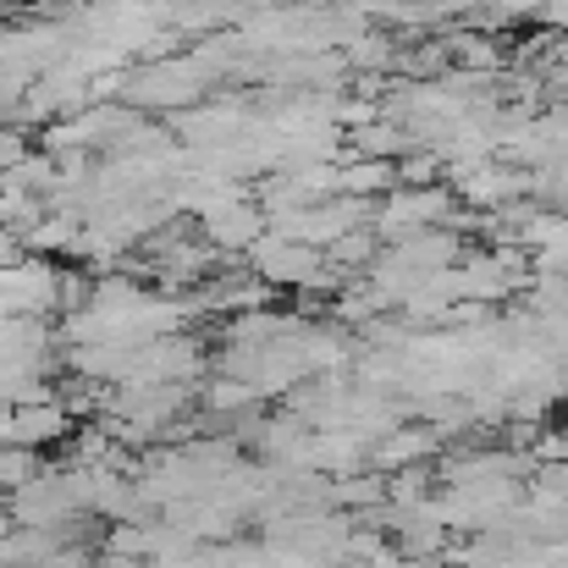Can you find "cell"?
<instances>
[{"mask_svg":"<svg viewBox=\"0 0 568 568\" xmlns=\"http://www.w3.org/2000/svg\"><path fill=\"white\" fill-rule=\"evenodd\" d=\"M442 453V436L430 430V425H397V430H386L381 442H371V469L376 475H403V469H419V464H430Z\"/></svg>","mask_w":568,"mask_h":568,"instance_id":"obj_1","label":"cell"}]
</instances>
